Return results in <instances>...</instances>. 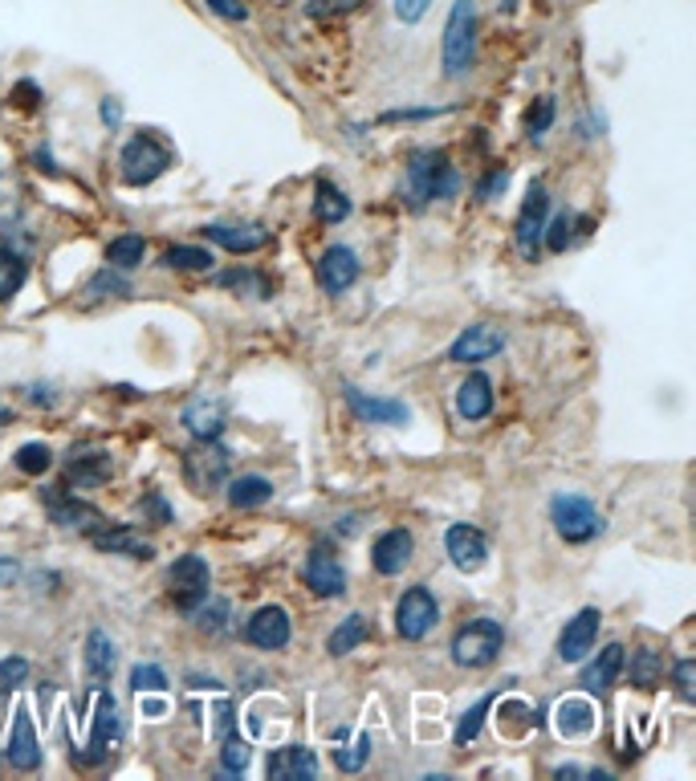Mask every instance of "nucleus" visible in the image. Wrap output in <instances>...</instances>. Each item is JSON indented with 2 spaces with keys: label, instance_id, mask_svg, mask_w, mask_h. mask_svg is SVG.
I'll list each match as a JSON object with an SVG mask.
<instances>
[{
  "label": "nucleus",
  "instance_id": "1",
  "mask_svg": "<svg viewBox=\"0 0 696 781\" xmlns=\"http://www.w3.org/2000/svg\"><path fill=\"white\" fill-rule=\"evenodd\" d=\"M456 191H460V171L448 164V155L436 152V147L412 152L404 176V200L412 208H424L432 200H453Z\"/></svg>",
  "mask_w": 696,
  "mask_h": 781
},
{
  "label": "nucleus",
  "instance_id": "2",
  "mask_svg": "<svg viewBox=\"0 0 696 781\" xmlns=\"http://www.w3.org/2000/svg\"><path fill=\"white\" fill-rule=\"evenodd\" d=\"M444 77H465L477 65V0H453L440 41Z\"/></svg>",
  "mask_w": 696,
  "mask_h": 781
},
{
  "label": "nucleus",
  "instance_id": "3",
  "mask_svg": "<svg viewBox=\"0 0 696 781\" xmlns=\"http://www.w3.org/2000/svg\"><path fill=\"white\" fill-rule=\"evenodd\" d=\"M172 164H176L172 147H167L159 135H152V131L131 135L123 155H118V171H123V184H127V188H147V184H155Z\"/></svg>",
  "mask_w": 696,
  "mask_h": 781
},
{
  "label": "nucleus",
  "instance_id": "4",
  "mask_svg": "<svg viewBox=\"0 0 696 781\" xmlns=\"http://www.w3.org/2000/svg\"><path fill=\"white\" fill-rule=\"evenodd\" d=\"M550 525H554V533L567 545L595 542L599 533L607 530L603 513L586 497H579V492H558L554 501H550Z\"/></svg>",
  "mask_w": 696,
  "mask_h": 781
},
{
  "label": "nucleus",
  "instance_id": "5",
  "mask_svg": "<svg viewBox=\"0 0 696 781\" xmlns=\"http://www.w3.org/2000/svg\"><path fill=\"white\" fill-rule=\"evenodd\" d=\"M506 647V627L497 618H472L469 627L456 631L453 664L456 668H489Z\"/></svg>",
  "mask_w": 696,
  "mask_h": 781
},
{
  "label": "nucleus",
  "instance_id": "6",
  "mask_svg": "<svg viewBox=\"0 0 696 781\" xmlns=\"http://www.w3.org/2000/svg\"><path fill=\"white\" fill-rule=\"evenodd\" d=\"M228 468H232V452H228L220 440H196L184 452V485L191 492H216L228 480Z\"/></svg>",
  "mask_w": 696,
  "mask_h": 781
},
{
  "label": "nucleus",
  "instance_id": "7",
  "mask_svg": "<svg viewBox=\"0 0 696 781\" xmlns=\"http://www.w3.org/2000/svg\"><path fill=\"white\" fill-rule=\"evenodd\" d=\"M167 594H172V603H176L179 611L191 615V611L212 594V566H208L200 554L176 558L172 570H167Z\"/></svg>",
  "mask_w": 696,
  "mask_h": 781
},
{
  "label": "nucleus",
  "instance_id": "8",
  "mask_svg": "<svg viewBox=\"0 0 696 781\" xmlns=\"http://www.w3.org/2000/svg\"><path fill=\"white\" fill-rule=\"evenodd\" d=\"M546 220H550V196H546L542 179H533L526 200H521L518 225H513V240H518V252L526 261H538V252H542Z\"/></svg>",
  "mask_w": 696,
  "mask_h": 781
},
{
  "label": "nucleus",
  "instance_id": "9",
  "mask_svg": "<svg viewBox=\"0 0 696 781\" xmlns=\"http://www.w3.org/2000/svg\"><path fill=\"white\" fill-rule=\"evenodd\" d=\"M440 623V603H436V594L428 586H412V591L399 594V603H395V631H399V639H424L432 627Z\"/></svg>",
  "mask_w": 696,
  "mask_h": 781
},
{
  "label": "nucleus",
  "instance_id": "10",
  "mask_svg": "<svg viewBox=\"0 0 696 781\" xmlns=\"http://www.w3.org/2000/svg\"><path fill=\"white\" fill-rule=\"evenodd\" d=\"M118 737H123V720H118L114 696L98 693V708H94V725H90L86 753H74V761H82V766H102V761L114 753Z\"/></svg>",
  "mask_w": 696,
  "mask_h": 781
},
{
  "label": "nucleus",
  "instance_id": "11",
  "mask_svg": "<svg viewBox=\"0 0 696 781\" xmlns=\"http://www.w3.org/2000/svg\"><path fill=\"white\" fill-rule=\"evenodd\" d=\"M599 623H603L599 606H583L574 618H567V627L558 635V659H562V664H583V659L595 652Z\"/></svg>",
  "mask_w": 696,
  "mask_h": 781
},
{
  "label": "nucleus",
  "instance_id": "12",
  "mask_svg": "<svg viewBox=\"0 0 696 781\" xmlns=\"http://www.w3.org/2000/svg\"><path fill=\"white\" fill-rule=\"evenodd\" d=\"M501 351H506V334L497 326H489V322H477V326L456 334V342L448 346V363L477 366V363H489V358Z\"/></svg>",
  "mask_w": 696,
  "mask_h": 781
},
{
  "label": "nucleus",
  "instance_id": "13",
  "mask_svg": "<svg viewBox=\"0 0 696 781\" xmlns=\"http://www.w3.org/2000/svg\"><path fill=\"white\" fill-rule=\"evenodd\" d=\"M314 273H318L322 293H346L359 281V273H363V261H359L355 249H346V244H330V249L318 257Z\"/></svg>",
  "mask_w": 696,
  "mask_h": 781
},
{
  "label": "nucleus",
  "instance_id": "14",
  "mask_svg": "<svg viewBox=\"0 0 696 781\" xmlns=\"http://www.w3.org/2000/svg\"><path fill=\"white\" fill-rule=\"evenodd\" d=\"M342 399H346V407H351V416L363 419V424H387V428H399V424H407V404H399V399H387V395H367V390L359 387H342Z\"/></svg>",
  "mask_w": 696,
  "mask_h": 781
},
{
  "label": "nucleus",
  "instance_id": "15",
  "mask_svg": "<svg viewBox=\"0 0 696 781\" xmlns=\"http://www.w3.org/2000/svg\"><path fill=\"white\" fill-rule=\"evenodd\" d=\"M444 550H448V562L460 574H477L489 562V542H485V533L477 525H448Z\"/></svg>",
  "mask_w": 696,
  "mask_h": 781
},
{
  "label": "nucleus",
  "instance_id": "16",
  "mask_svg": "<svg viewBox=\"0 0 696 781\" xmlns=\"http://www.w3.org/2000/svg\"><path fill=\"white\" fill-rule=\"evenodd\" d=\"M86 538L98 554H123V558H139V562L155 558V545L147 542L135 525H106V521H102V525H94Z\"/></svg>",
  "mask_w": 696,
  "mask_h": 781
},
{
  "label": "nucleus",
  "instance_id": "17",
  "mask_svg": "<svg viewBox=\"0 0 696 781\" xmlns=\"http://www.w3.org/2000/svg\"><path fill=\"white\" fill-rule=\"evenodd\" d=\"M293 627H290V611L285 606H261V611H253V618L245 623V639L253 643V647H261V652H281L285 643H290Z\"/></svg>",
  "mask_w": 696,
  "mask_h": 781
},
{
  "label": "nucleus",
  "instance_id": "18",
  "mask_svg": "<svg viewBox=\"0 0 696 781\" xmlns=\"http://www.w3.org/2000/svg\"><path fill=\"white\" fill-rule=\"evenodd\" d=\"M302 574H305V586H310L318 598H342V594H346V570H342V562L330 554L326 545L310 550Z\"/></svg>",
  "mask_w": 696,
  "mask_h": 781
},
{
  "label": "nucleus",
  "instance_id": "19",
  "mask_svg": "<svg viewBox=\"0 0 696 781\" xmlns=\"http://www.w3.org/2000/svg\"><path fill=\"white\" fill-rule=\"evenodd\" d=\"M4 761L13 769H21V773L41 769V741H38V729H33L29 708H17L13 729H9V744H4Z\"/></svg>",
  "mask_w": 696,
  "mask_h": 781
},
{
  "label": "nucleus",
  "instance_id": "20",
  "mask_svg": "<svg viewBox=\"0 0 696 781\" xmlns=\"http://www.w3.org/2000/svg\"><path fill=\"white\" fill-rule=\"evenodd\" d=\"M200 232L212 240V244H220V249L237 252V257H249V252L269 249V240H273V232H269V228H261V225H225V220H216V225H204Z\"/></svg>",
  "mask_w": 696,
  "mask_h": 781
},
{
  "label": "nucleus",
  "instance_id": "21",
  "mask_svg": "<svg viewBox=\"0 0 696 781\" xmlns=\"http://www.w3.org/2000/svg\"><path fill=\"white\" fill-rule=\"evenodd\" d=\"M412 550H416V542H412V533L407 530H383L380 538H375V545H371V566H375V574H383V579H395V574H404V566L412 562Z\"/></svg>",
  "mask_w": 696,
  "mask_h": 781
},
{
  "label": "nucleus",
  "instance_id": "22",
  "mask_svg": "<svg viewBox=\"0 0 696 781\" xmlns=\"http://www.w3.org/2000/svg\"><path fill=\"white\" fill-rule=\"evenodd\" d=\"M50 517L53 525H62V530H82L90 533L94 525H102V513L94 509L90 501H82V497H74V492H50Z\"/></svg>",
  "mask_w": 696,
  "mask_h": 781
},
{
  "label": "nucleus",
  "instance_id": "23",
  "mask_svg": "<svg viewBox=\"0 0 696 781\" xmlns=\"http://www.w3.org/2000/svg\"><path fill=\"white\" fill-rule=\"evenodd\" d=\"M266 773L273 781L318 778V753H314V749H305V744H285V749H278V753L269 757Z\"/></svg>",
  "mask_w": 696,
  "mask_h": 781
},
{
  "label": "nucleus",
  "instance_id": "24",
  "mask_svg": "<svg viewBox=\"0 0 696 781\" xmlns=\"http://www.w3.org/2000/svg\"><path fill=\"white\" fill-rule=\"evenodd\" d=\"M623 664H627V656H623V643H607L603 652H599L591 664L583 668V688L586 693H611L615 684H620L623 676Z\"/></svg>",
  "mask_w": 696,
  "mask_h": 781
},
{
  "label": "nucleus",
  "instance_id": "25",
  "mask_svg": "<svg viewBox=\"0 0 696 781\" xmlns=\"http://www.w3.org/2000/svg\"><path fill=\"white\" fill-rule=\"evenodd\" d=\"M82 664H86V676H90V684H94V688H102V684L114 676V668H118V647H114V639L102 627H94L86 635V652H82Z\"/></svg>",
  "mask_w": 696,
  "mask_h": 781
},
{
  "label": "nucleus",
  "instance_id": "26",
  "mask_svg": "<svg viewBox=\"0 0 696 781\" xmlns=\"http://www.w3.org/2000/svg\"><path fill=\"white\" fill-rule=\"evenodd\" d=\"M489 412H494V383H489V375L472 371V375L456 387V416L477 424V419H485Z\"/></svg>",
  "mask_w": 696,
  "mask_h": 781
},
{
  "label": "nucleus",
  "instance_id": "27",
  "mask_svg": "<svg viewBox=\"0 0 696 781\" xmlns=\"http://www.w3.org/2000/svg\"><path fill=\"white\" fill-rule=\"evenodd\" d=\"M184 428H188L196 440H220V431H225V404H220V399H208V395L191 399V404L184 407Z\"/></svg>",
  "mask_w": 696,
  "mask_h": 781
},
{
  "label": "nucleus",
  "instance_id": "28",
  "mask_svg": "<svg viewBox=\"0 0 696 781\" xmlns=\"http://www.w3.org/2000/svg\"><path fill=\"white\" fill-rule=\"evenodd\" d=\"M114 460L106 452H74L70 468H65V489H94L102 480H111Z\"/></svg>",
  "mask_w": 696,
  "mask_h": 781
},
{
  "label": "nucleus",
  "instance_id": "29",
  "mask_svg": "<svg viewBox=\"0 0 696 781\" xmlns=\"http://www.w3.org/2000/svg\"><path fill=\"white\" fill-rule=\"evenodd\" d=\"M554 725L562 737H586V732H595V705L583 696H567L554 708Z\"/></svg>",
  "mask_w": 696,
  "mask_h": 781
},
{
  "label": "nucleus",
  "instance_id": "30",
  "mask_svg": "<svg viewBox=\"0 0 696 781\" xmlns=\"http://www.w3.org/2000/svg\"><path fill=\"white\" fill-rule=\"evenodd\" d=\"M273 501V480L261 472H245V477L228 480V504L232 509H261Z\"/></svg>",
  "mask_w": 696,
  "mask_h": 781
},
{
  "label": "nucleus",
  "instance_id": "31",
  "mask_svg": "<svg viewBox=\"0 0 696 781\" xmlns=\"http://www.w3.org/2000/svg\"><path fill=\"white\" fill-rule=\"evenodd\" d=\"M351 216V196L330 184V179H314V220L318 225H342Z\"/></svg>",
  "mask_w": 696,
  "mask_h": 781
},
{
  "label": "nucleus",
  "instance_id": "32",
  "mask_svg": "<svg viewBox=\"0 0 696 781\" xmlns=\"http://www.w3.org/2000/svg\"><path fill=\"white\" fill-rule=\"evenodd\" d=\"M371 639V623H367V615H346L339 623V627L330 631V639H326V652L334 659L339 656H351L355 647H363V643Z\"/></svg>",
  "mask_w": 696,
  "mask_h": 781
},
{
  "label": "nucleus",
  "instance_id": "33",
  "mask_svg": "<svg viewBox=\"0 0 696 781\" xmlns=\"http://www.w3.org/2000/svg\"><path fill=\"white\" fill-rule=\"evenodd\" d=\"M29 278L25 252H17L13 244H0V302H9Z\"/></svg>",
  "mask_w": 696,
  "mask_h": 781
},
{
  "label": "nucleus",
  "instance_id": "34",
  "mask_svg": "<svg viewBox=\"0 0 696 781\" xmlns=\"http://www.w3.org/2000/svg\"><path fill=\"white\" fill-rule=\"evenodd\" d=\"M143 257H147V240H143L139 232H123V237H114L111 244H106V265L123 269V273L143 265Z\"/></svg>",
  "mask_w": 696,
  "mask_h": 781
},
{
  "label": "nucleus",
  "instance_id": "35",
  "mask_svg": "<svg viewBox=\"0 0 696 781\" xmlns=\"http://www.w3.org/2000/svg\"><path fill=\"white\" fill-rule=\"evenodd\" d=\"M123 293H131V281L123 278V269H98L94 278L86 281V290H82V302L94 305V302H106V298H123Z\"/></svg>",
  "mask_w": 696,
  "mask_h": 781
},
{
  "label": "nucleus",
  "instance_id": "36",
  "mask_svg": "<svg viewBox=\"0 0 696 781\" xmlns=\"http://www.w3.org/2000/svg\"><path fill=\"white\" fill-rule=\"evenodd\" d=\"M494 705H497V693L481 696V700H477L472 708H465V717L456 720V729H453V741L456 744L477 741V737H481V729H485V717H489V708H494Z\"/></svg>",
  "mask_w": 696,
  "mask_h": 781
},
{
  "label": "nucleus",
  "instance_id": "37",
  "mask_svg": "<svg viewBox=\"0 0 696 781\" xmlns=\"http://www.w3.org/2000/svg\"><path fill=\"white\" fill-rule=\"evenodd\" d=\"M664 680V656L656 647H640L632 656V684L635 688H656Z\"/></svg>",
  "mask_w": 696,
  "mask_h": 781
},
{
  "label": "nucleus",
  "instance_id": "38",
  "mask_svg": "<svg viewBox=\"0 0 696 781\" xmlns=\"http://www.w3.org/2000/svg\"><path fill=\"white\" fill-rule=\"evenodd\" d=\"M212 252L196 249V244H176V249L164 252V265L167 269H184V273H208L212 269Z\"/></svg>",
  "mask_w": 696,
  "mask_h": 781
},
{
  "label": "nucleus",
  "instance_id": "39",
  "mask_svg": "<svg viewBox=\"0 0 696 781\" xmlns=\"http://www.w3.org/2000/svg\"><path fill=\"white\" fill-rule=\"evenodd\" d=\"M13 465L21 468L25 477H45V472L53 468V448L50 444H41V440H29V444L17 448Z\"/></svg>",
  "mask_w": 696,
  "mask_h": 781
},
{
  "label": "nucleus",
  "instance_id": "40",
  "mask_svg": "<svg viewBox=\"0 0 696 781\" xmlns=\"http://www.w3.org/2000/svg\"><path fill=\"white\" fill-rule=\"evenodd\" d=\"M554 118H558L554 94H542V98H538V102L530 106V111H526V139L542 143V139H546V131L554 126Z\"/></svg>",
  "mask_w": 696,
  "mask_h": 781
},
{
  "label": "nucleus",
  "instance_id": "41",
  "mask_svg": "<svg viewBox=\"0 0 696 781\" xmlns=\"http://www.w3.org/2000/svg\"><path fill=\"white\" fill-rule=\"evenodd\" d=\"M583 225L574 212H558L554 220H546V232H542V244L550 252H567L574 244V228Z\"/></svg>",
  "mask_w": 696,
  "mask_h": 781
},
{
  "label": "nucleus",
  "instance_id": "42",
  "mask_svg": "<svg viewBox=\"0 0 696 781\" xmlns=\"http://www.w3.org/2000/svg\"><path fill=\"white\" fill-rule=\"evenodd\" d=\"M191 618H196V627L208 631V635H220V631H228V618H232V606L225 603V598H204L196 611H191Z\"/></svg>",
  "mask_w": 696,
  "mask_h": 781
},
{
  "label": "nucleus",
  "instance_id": "43",
  "mask_svg": "<svg viewBox=\"0 0 696 781\" xmlns=\"http://www.w3.org/2000/svg\"><path fill=\"white\" fill-rule=\"evenodd\" d=\"M216 285H220V290H249V293H257V298H273V285H269L261 273H253V269H232V273H220Z\"/></svg>",
  "mask_w": 696,
  "mask_h": 781
},
{
  "label": "nucleus",
  "instance_id": "44",
  "mask_svg": "<svg viewBox=\"0 0 696 781\" xmlns=\"http://www.w3.org/2000/svg\"><path fill=\"white\" fill-rule=\"evenodd\" d=\"M371 761V737L367 732H359L351 744H342V749H334V766L342 769V773H359V769Z\"/></svg>",
  "mask_w": 696,
  "mask_h": 781
},
{
  "label": "nucleus",
  "instance_id": "45",
  "mask_svg": "<svg viewBox=\"0 0 696 781\" xmlns=\"http://www.w3.org/2000/svg\"><path fill=\"white\" fill-rule=\"evenodd\" d=\"M453 111L456 106H399V111H383L380 123H432V118Z\"/></svg>",
  "mask_w": 696,
  "mask_h": 781
},
{
  "label": "nucleus",
  "instance_id": "46",
  "mask_svg": "<svg viewBox=\"0 0 696 781\" xmlns=\"http://www.w3.org/2000/svg\"><path fill=\"white\" fill-rule=\"evenodd\" d=\"M249 761H253L249 741H241V737H228L225 749H220V766H225V773H245Z\"/></svg>",
  "mask_w": 696,
  "mask_h": 781
},
{
  "label": "nucleus",
  "instance_id": "47",
  "mask_svg": "<svg viewBox=\"0 0 696 781\" xmlns=\"http://www.w3.org/2000/svg\"><path fill=\"white\" fill-rule=\"evenodd\" d=\"M131 688L135 693H164L167 688V676H164V668H155V664H135L131 668Z\"/></svg>",
  "mask_w": 696,
  "mask_h": 781
},
{
  "label": "nucleus",
  "instance_id": "48",
  "mask_svg": "<svg viewBox=\"0 0 696 781\" xmlns=\"http://www.w3.org/2000/svg\"><path fill=\"white\" fill-rule=\"evenodd\" d=\"M29 680V659L25 656H4L0 659V693H17Z\"/></svg>",
  "mask_w": 696,
  "mask_h": 781
},
{
  "label": "nucleus",
  "instance_id": "49",
  "mask_svg": "<svg viewBox=\"0 0 696 781\" xmlns=\"http://www.w3.org/2000/svg\"><path fill=\"white\" fill-rule=\"evenodd\" d=\"M363 0H305V13L310 17H339V13H355Z\"/></svg>",
  "mask_w": 696,
  "mask_h": 781
},
{
  "label": "nucleus",
  "instance_id": "50",
  "mask_svg": "<svg viewBox=\"0 0 696 781\" xmlns=\"http://www.w3.org/2000/svg\"><path fill=\"white\" fill-rule=\"evenodd\" d=\"M395 9V21H404V25H419L424 17H428L432 0H392Z\"/></svg>",
  "mask_w": 696,
  "mask_h": 781
},
{
  "label": "nucleus",
  "instance_id": "51",
  "mask_svg": "<svg viewBox=\"0 0 696 781\" xmlns=\"http://www.w3.org/2000/svg\"><path fill=\"white\" fill-rule=\"evenodd\" d=\"M672 680H676V693L684 700H693L696 696V664L693 659H676V668H672Z\"/></svg>",
  "mask_w": 696,
  "mask_h": 781
},
{
  "label": "nucleus",
  "instance_id": "52",
  "mask_svg": "<svg viewBox=\"0 0 696 781\" xmlns=\"http://www.w3.org/2000/svg\"><path fill=\"white\" fill-rule=\"evenodd\" d=\"M506 188H509V167H494V171L477 184V200H494V196H501Z\"/></svg>",
  "mask_w": 696,
  "mask_h": 781
},
{
  "label": "nucleus",
  "instance_id": "53",
  "mask_svg": "<svg viewBox=\"0 0 696 781\" xmlns=\"http://www.w3.org/2000/svg\"><path fill=\"white\" fill-rule=\"evenodd\" d=\"M139 513H143V517H152L155 525H167V521L176 517V513H172V504H167L164 497H159V492H147V497H143V501H139Z\"/></svg>",
  "mask_w": 696,
  "mask_h": 781
},
{
  "label": "nucleus",
  "instance_id": "54",
  "mask_svg": "<svg viewBox=\"0 0 696 781\" xmlns=\"http://www.w3.org/2000/svg\"><path fill=\"white\" fill-rule=\"evenodd\" d=\"M208 9L216 17H225V21H249V9H245L241 0H208Z\"/></svg>",
  "mask_w": 696,
  "mask_h": 781
},
{
  "label": "nucleus",
  "instance_id": "55",
  "mask_svg": "<svg viewBox=\"0 0 696 781\" xmlns=\"http://www.w3.org/2000/svg\"><path fill=\"white\" fill-rule=\"evenodd\" d=\"M98 118H102V126H111V131H118V126H123V102L111 98V94H106V98L98 102Z\"/></svg>",
  "mask_w": 696,
  "mask_h": 781
},
{
  "label": "nucleus",
  "instance_id": "56",
  "mask_svg": "<svg viewBox=\"0 0 696 781\" xmlns=\"http://www.w3.org/2000/svg\"><path fill=\"white\" fill-rule=\"evenodd\" d=\"M13 98L21 102V106H41V86L38 82H17V90H13Z\"/></svg>",
  "mask_w": 696,
  "mask_h": 781
},
{
  "label": "nucleus",
  "instance_id": "57",
  "mask_svg": "<svg viewBox=\"0 0 696 781\" xmlns=\"http://www.w3.org/2000/svg\"><path fill=\"white\" fill-rule=\"evenodd\" d=\"M17 574H21V566H17L13 558H0V591H4V586H13Z\"/></svg>",
  "mask_w": 696,
  "mask_h": 781
},
{
  "label": "nucleus",
  "instance_id": "58",
  "mask_svg": "<svg viewBox=\"0 0 696 781\" xmlns=\"http://www.w3.org/2000/svg\"><path fill=\"white\" fill-rule=\"evenodd\" d=\"M33 164H38V171H45V176H58V164H53L50 152H33Z\"/></svg>",
  "mask_w": 696,
  "mask_h": 781
},
{
  "label": "nucleus",
  "instance_id": "59",
  "mask_svg": "<svg viewBox=\"0 0 696 781\" xmlns=\"http://www.w3.org/2000/svg\"><path fill=\"white\" fill-rule=\"evenodd\" d=\"M497 9H501V13H513V9H518V0H497Z\"/></svg>",
  "mask_w": 696,
  "mask_h": 781
},
{
  "label": "nucleus",
  "instance_id": "60",
  "mask_svg": "<svg viewBox=\"0 0 696 781\" xmlns=\"http://www.w3.org/2000/svg\"><path fill=\"white\" fill-rule=\"evenodd\" d=\"M4 424H13V412H9V407H0V428H4Z\"/></svg>",
  "mask_w": 696,
  "mask_h": 781
}]
</instances>
